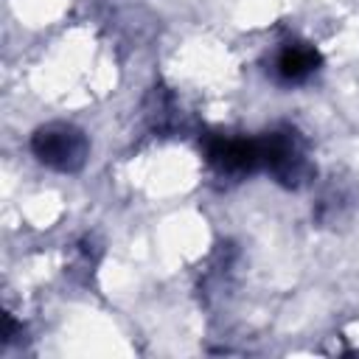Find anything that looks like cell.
Segmentation results:
<instances>
[{
	"label": "cell",
	"mask_w": 359,
	"mask_h": 359,
	"mask_svg": "<svg viewBox=\"0 0 359 359\" xmlns=\"http://www.w3.org/2000/svg\"><path fill=\"white\" fill-rule=\"evenodd\" d=\"M320 65V56L314 48H309L306 42H294V45H286L278 59H275V73L283 79V81H306Z\"/></svg>",
	"instance_id": "7a4b0ae2"
},
{
	"label": "cell",
	"mask_w": 359,
	"mask_h": 359,
	"mask_svg": "<svg viewBox=\"0 0 359 359\" xmlns=\"http://www.w3.org/2000/svg\"><path fill=\"white\" fill-rule=\"evenodd\" d=\"M31 149L39 157V163L59 168V171H76L87 157L84 135L67 123H48L42 129H36Z\"/></svg>",
	"instance_id": "6da1fadb"
}]
</instances>
